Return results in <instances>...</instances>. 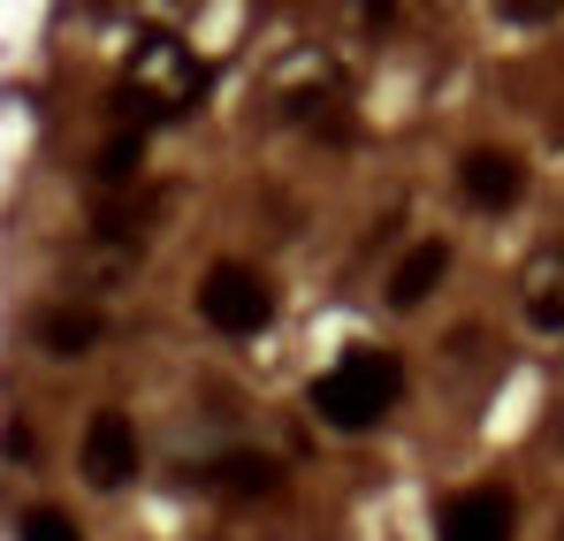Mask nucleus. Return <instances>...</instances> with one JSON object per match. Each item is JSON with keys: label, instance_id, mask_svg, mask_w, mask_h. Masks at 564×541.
Returning <instances> with one entry per match:
<instances>
[{"label": "nucleus", "instance_id": "f03ea898", "mask_svg": "<svg viewBox=\"0 0 564 541\" xmlns=\"http://www.w3.org/2000/svg\"><path fill=\"white\" fill-rule=\"evenodd\" d=\"M206 99V62L191 54L184 39L153 31L138 54H130V85H122V107L138 115V130H153L161 115H191Z\"/></svg>", "mask_w": 564, "mask_h": 541}, {"label": "nucleus", "instance_id": "39448f33", "mask_svg": "<svg viewBox=\"0 0 564 541\" xmlns=\"http://www.w3.org/2000/svg\"><path fill=\"white\" fill-rule=\"evenodd\" d=\"M519 305H527V328H534V336H564V237L527 260V274H519Z\"/></svg>", "mask_w": 564, "mask_h": 541}, {"label": "nucleus", "instance_id": "1a4fd4ad", "mask_svg": "<svg viewBox=\"0 0 564 541\" xmlns=\"http://www.w3.org/2000/svg\"><path fill=\"white\" fill-rule=\"evenodd\" d=\"M39 344H46V351H93L99 313H46V321H39Z\"/></svg>", "mask_w": 564, "mask_h": 541}, {"label": "nucleus", "instance_id": "0eeeda50", "mask_svg": "<svg viewBox=\"0 0 564 541\" xmlns=\"http://www.w3.org/2000/svg\"><path fill=\"white\" fill-rule=\"evenodd\" d=\"M511 527H519V511L503 488H466L443 511V541H511Z\"/></svg>", "mask_w": 564, "mask_h": 541}, {"label": "nucleus", "instance_id": "f8f14e48", "mask_svg": "<svg viewBox=\"0 0 564 541\" xmlns=\"http://www.w3.org/2000/svg\"><path fill=\"white\" fill-rule=\"evenodd\" d=\"M23 541H85V534H77L62 511H31V519H23Z\"/></svg>", "mask_w": 564, "mask_h": 541}, {"label": "nucleus", "instance_id": "f257e3e1", "mask_svg": "<svg viewBox=\"0 0 564 541\" xmlns=\"http://www.w3.org/2000/svg\"><path fill=\"white\" fill-rule=\"evenodd\" d=\"M397 397H404V366H397V351H375V344L344 351V359L313 381V412H321L328 428H344V435L381 428V420L397 412Z\"/></svg>", "mask_w": 564, "mask_h": 541}, {"label": "nucleus", "instance_id": "6e6552de", "mask_svg": "<svg viewBox=\"0 0 564 541\" xmlns=\"http://www.w3.org/2000/svg\"><path fill=\"white\" fill-rule=\"evenodd\" d=\"M443 274H451V245H412L404 260H397V274H389V305L397 313H412V305H427L435 290H443Z\"/></svg>", "mask_w": 564, "mask_h": 541}, {"label": "nucleus", "instance_id": "ddd939ff", "mask_svg": "<svg viewBox=\"0 0 564 541\" xmlns=\"http://www.w3.org/2000/svg\"><path fill=\"white\" fill-rule=\"evenodd\" d=\"M351 23L359 31H389L397 23V0H351Z\"/></svg>", "mask_w": 564, "mask_h": 541}, {"label": "nucleus", "instance_id": "9b49d317", "mask_svg": "<svg viewBox=\"0 0 564 541\" xmlns=\"http://www.w3.org/2000/svg\"><path fill=\"white\" fill-rule=\"evenodd\" d=\"M496 15L519 23V31H542V23H557V15H564V0H496Z\"/></svg>", "mask_w": 564, "mask_h": 541}, {"label": "nucleus", "instance_id": "7ed1b4c3", "mask_svg": "<svg viewBox=\"0 0 564 541\" xmlns=\"http://www.w3.org/2000/svg\"><path fill=\"white\" fill-rule=\"evenodd\" d=\"M268 313H275V282L252 268V260L206 268V282H198V321H206L214 336H260Z\"/></svg>", "mask_w": 564, "mask_h": 541}, {"label": "nucleus", "instance_id": "9d476101", "mask_svg": "<svg viewBox=\"0 0 564 541\" xmlns=\"http://www.w3.org/2000/svg\"><path fill=\"white\" fill-rule=\"evenodd\" d=\"M221 480H229V496H275V465L268 457H229Z\"/></svg>", "mask_w": 564, "mask_h": 541}, {"label": "nucleus", "instance_id": "423d86ee", "mask_svg": "<svg viewBox=\"0 0 564 541\" xmlns=\"http://www.w3.org/2000/svg\"><path fill=\"white\" fill-rule=\"evenodd\" d=\"M130 473H138V428L122 412H99L85 428V480L93 488H122Z\"/></svg>", "mask_w": 564, "mask_h": 541}, {"label": "nucleus", "instance_id": "20e7f679", "mask_svg": "<svg viewBox=\"0 0 564 541\" xmlns=\"http://www.w3.org/2000/svg\"><path fill=\"white\" fill-rule=\"evenodd\" d=\"M451 183H458V198H466L473 214H511L527 198V161L511 145H466Z\"/></svg>", "mask_w": 564, "mask_h": 541}]
</instances>
